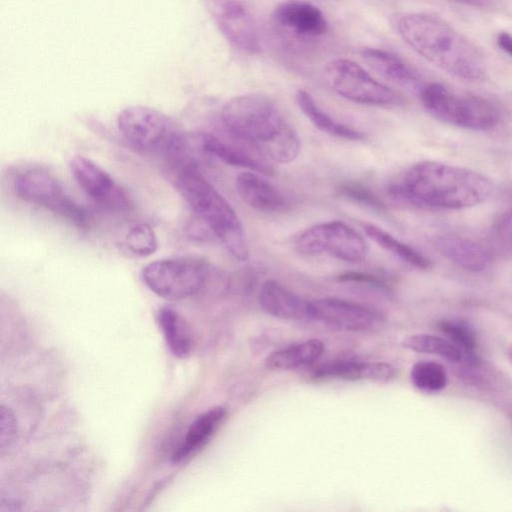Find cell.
Instances as JSON below:
<instances>
[{
	"label": "cell",
	"mask_w": 512,
	"mask_h": 512,
	"mask_svg": "<svg viewBox=\"0 0 512 512\" xmlns=\"http://www.w3.org/2000/svg\"><path fill=\"white\" fill-rule=\"evenodd\" d=\"M202 150L208 157L216 158L228 165L246 168L250 171L272 175L269 162L259 159L235 143L227 142L211 133L199 134Z\"/></svg>",
	"instance_id": "ffe728a7"
},
{
	"label": "cell",
	"mask_w": 512,
	"mask_h": 512,
	"mask_svg": "<svg viewBox=\"0 0 512 512\" xmlns=\"http://www.w3.org/2000/svg\"><path fill=\"white\" fill-rule=\"evenodd\" d=\"M69 166L78 186L95 203L113 211L131 208L130 196L98 163L88 157L75 155Z\"/></svg>",
	"instance_id": "7c38bea8"
},
{
	"label": "cell",
	"mask_w": 512,
	"mask_h": 512,
	"mask_svg": "<svg viewBox=\"0 0 512 512\" xmlns=\"http://www.w3.org/2000/svg\"><path fill=\"white\" fill-rule=\"evenodd\" d=\"M217 274L207 259L185 255L151 262L142 269L141 277L159 297L183 300L203 291Z\"/></svg>",
	"instance_id": "8992f818"
},
{
	"label": "cell",
	"mask_w": 512,
	"mask_h": 512,
	"mask_svg": "<svg viewBox=\"0 0 512 512\" xmlns=\"http://www.w3.org/2000/svg\"><path fill=\"white\" fill-rule=\"evenodd\" d=\"M205 7L223 37L249 54L261 49L256 24L241 0H204Z\"/></svg>",
	"instance_id": "8fae6325"
},
{
	"label": "cell",
	"mask_w": 512,
	"mask_h": 512,
	"mask_svg": "<svg viewBox=\"0 0 512 512\" xmlns=\"http://www.w3.org/2000/svg\"><path fill=\"white\" fill-rule=\"evenodd\" d=\"M338 194L350 201L375 210H384L385 204L370 188L357 183L346 182L337 189Z\"/></svg>",
	"instance_id": "4dcf8cb0"
},
{
	"label": "cell",
	"mask_w": 512,
	"mask_h": 512,
	"mask_svg": "<svg viewBox=\"0 0 512 512\" xmlns=\"http://www.w3.org/2000/svg\"><path fill=\"white\" fill-rule=\"evenodd\" d=\"M235 187L241 199L257 211L274 213L283 211L288 206L286 197L274 185L255 172L239 174Z\"/></svg>",
	"instance_id": "2e32d148"
},
{
	"label": "cell",
	"mask_w": 512,
	"mask_h": 512,
	"mask_svg": "<svg viewBox=\"0 0 512 512\" xmlns=\"http://www.w3.org/2000/svg\"><path fill=\"white\" fill-rule=\"evenodd\" d=\"M437 328L464 353L465 365L474 367L478 364L475 354L478 339L472 326L458 319H441L437 322Z\"/></svg>",
	"instance_id": "484cf974"
},
{
	"label": "cell",
	"mask_w": 512,
	"mask_h": 512,
	"mask_svg": "<svg viewBox=\"0 0 512 512\" xmlns=\"http://www.w3.org/2000/svg\"><path fill=\"white\" fill-rule=\"evenodd\" d=\"M396 27L407 45L444 72L467 81L486 78V60L478 47L438 15L404 13Z\"/></svg>",
	"instance_id": "3957f363"
},
{
	"label": "cell",
	"mask_w": 512,
	"mask_h": 512,
	"mask_svg": "<svg viewBox=\"0 0 512 512\" xmlns=\"http://www.w3.org/2000/svg\"><path fill=\"white\" fill-rule=\"evenodd\" d=\"M406 349L425 354L442 357L451 362L464 361V353L452 342L442 337L430 334H413L402 341Z\"/></svg>",
	"instance_id": "4316f807"
},
{
	"label": "cell",
	"mask_w": 512,
	"mask_h": 512,
	"mask_svg": "<svg viewBox=\"0 0 512 512\" xmlns=\"http://www.w3.org/2000/svg\"><path fill=\"white\" fill-rule=\"evenodd\" d=\"M434 245L446 259L470 272L483 271L494 257L487 244L462 235H440L435 238Z\"/></svg>",
	"instance_id": "5bb4252c"
},
{
	"label": "cell",
	"mask_w": 512,
	"mask_h": 512,
	"mask_svg": "<svg viewBox=\"0 0 512 512\" xmlns=\"http://www.w3.org/2000/svg\"><path fill=\"white\" fill-rule=\"evenodd\" d=\"M323 352V342L310 339L272 352L266 357L264 364L269 370H291L312 364Z\"/></svg>",
	"instance_id": "cb8c5ba5"
},
{
	"label": "cell",
	"mask_w": 512,
	"mask_h": 512,
	"mask_svg": "<svg viewBox=\"0 0 512 512\" xmlns=\"http://www.w3.org/2000/svg\"><path fill=\"white\" fill-rule=\"evenodd\" d=\"M171 181L200 222L240 261L249 250L242 223L229 202L204 177L197 165H169Z\"/></svg>",
	"instance_id": "277c9868"
},
{
	"label": "cell",
	"mask_w": 512,
	"mask_h": 512,
	"mask_svg": "<svg viewBox=\"0 0 512 512\" xmlns=\"http://www.w3.org/2000/svg\"><path fill=\"white\" fill-rule=\"evenodd\" d=\"M493 191L491 181L476 171L437 161L407 168L388 188L406 203L445 210H462L483 203Z\"/></svg>",
	"instance_id": "6da1fadb"
},
{
	"label": "cell",
	"mask_w": 512,
	"mask_h": 512,
	"mask_svg": "<svg viewBox=\"0 0 512 512\" xmlns=\"http://www.w3.org/2000/svg\"><path fill=\"white\" fill-rule=\"evenodd\" d=\"M13 189L23 201L47 209L78 228L88 225L86 210L65 192L61 183L49 172L30 168L19 172Z\"/></svg>",
	"instance_id": "9c48e42d"
},
{
	"label": "cell",
	"mask_w": 512,
	"mask_h": 512,
	"mask_svg": "<svg viewBox=\"0 0 512 512\" xmlns=\"http://www.w3.org/2000/svg\"><path fill=\"white\" fill-rule=\"evenodd\" d=\"M274 19L299 36L317 37L328 30L327 20L321 10L305 0L282 1L275 8Z\"/></svg>",
	"instance_id": "9a60e30c"
},
{
	"label": "cell",
	"mask_w": 512,
	"mask_h": 512,
	"mask_svg": "<svg viewBox=\"0 0 512 512\" xmlns=\"http://www.w3.org/2000/svg\"><path fill=\"white\" fill-rule=\"evenodd\" d=\"M507 355H508L510 362L512 363V344L509 346V348L507 350Z\"/></svg>",
	"instance_id": "d590c367"
},
{
	"label": "cell",
	"mask_w": 512,
	"mask_h": 512,
	"mask_svg": "<svg viewBox=\"0 0 512 512\" xmlns=\"http://www.w3.org/2000/svg\"><path fill=\"white\" fill-rule=\"evenodd\" d=\"M296 102L302 113L323 133L346 140L365 139L366 135L363 132L337 122L323 111L307 91L298 90Z\"/></svg>",
	"instance_id": "603a6c76"
},
{
	"label": "cell",
	"mask_w": 512,
	"mask_h": 512,
	"mask_svg": "<svg viewBox=\"0 0 512 512\" xmlns=\"http://www.w3.org/2000/svg\"><path fill=\"white\" fill-rule=\"evenodd\" d=\"M296 250L305 256L327 254L350 263L363 261L368 244L355 229L341 221H329L302 231L295 240Z\"/></svg>",
	"instance_id": "30bf717a"
},
{
	"label": "cell",
	"mask_w": 512,
	"mask_h": 512,
	"mask_svg": "<svg viewBox=\"0 0 512 512\" xmlns=\"http://www.w3.org/2000/svg\"><path fill=\"white\" fill-rule=\"evenodd\" d=\"M455 1H459L462 3L470 4V5H476V6H480L483 4V0H455Z\"/></svg>",
	"instance_id": "e575fe53"
},
{
	"label": "cell",
	"mask_w": 512,
	"mask_h": 512,
	"mask_svg": "<svg viewBox=\"0 0 512 512\" xmlns=\"http://www.w3.org/2000/svg\"><path fill=\"white\" fill-rule=\"evenodd\" d=\"M493 255L512 256V209L505 210L494 220L488 238Z\"/></svg>",
	"instance_id": "f546056e"
},
{
	"label": "cell",
	"mask_w": 512,
	"mask_h": 512,
	"mask_svg": "<svg viewBox=\"0 0 512 512\" xmlns=\"http://www.w3.org/2000/svg\"><path fill=\"white\" fill-rule=\"evenodd\" d=\"M366 235L378 246L393 254L403 262L420 270H428L432 264L430 260L412 248L395 238L393 235L374 224H363Z\"/></svg>",
	"instance_id": "d4e9b609"
},
{
	"label": "cell",
	"mask_w": 512,
	"mask_h": 512,
	"mask_svg": "<svg viewBox=\"0 0 512 512\" xmlns=\"http://www.w3.org/2000/svg\"><path fill=\"white\" fill-rule=\"evenodd\" d=\"M360 54L373 70L393 83L416 94L424 85L402 59L390 52L377 48H363Z\"/></svg>",
	"instance_id": "44dd1931"
},
{
	"label": "cell",
	"mask_w": 512,
	"mask_h": 512,
	"mask_svg": "<svg viewBox=\"0 0 512 512\" xmlns=\"http://www.w3.org/2000/svg\"><path fill=\"white\" fill-rule=\"evenodd\" d=\"M497 45L512 57V35L508 32H501L496 38Z\"/></svg>",
	"instance_id": "836d02e7"
},
{
	"label": "cell",
	"mask_w": 512,
	"mask_h": 512,
	"mask_svg": "<svg viewBox=\"0 0 512 512\" xmlns=\"http://www.w3.org/2000/svg\"><path fill=\"white\" fill-rule=\"evenodd\" d=\"M226 414L227 410L223 406H215L199 414L190 424L180 445L173 452V462L184 461L200 451L219 428Z\"/></svg>",
	"instance_id": "d6986e66"
},
{
	"label": "cell",
	"mask_w": 512,
	"mask_h": 512,
	"mask_svg": "<svg viewBox=\"0 0 512 512\" xmlns=\"http://www.w3.org/2000/svg\"><path fill=\"white\" fill-rule=\"evenodd\" d=\"M309 319L339 330L365 331L377 326L382 316L364 305L329 297L309 302Z\"/></svg>",
	"instance_id": "4fadbf2b"
},
{
	"label": "cell",
	"mask_w": 512,
	"mask_h": 512,
	"mask_svg": "<svg viewBox=\"0 0 512 512\" xmlns=\"http://www.w3.org/2000/svg\"><path fill=\"white\" fill-rule=\"evenodd\" d=\"M17 436V421L12 410L5 406H1L0 410V448L10 447Z\"/></svg>",
	"instance_id": "1f68e13d"
},
{
	"label": "cell",
	"mask_w": 512,
	"mask_h": 512,
	"mask_svg": "<svg viewBox=\"0 0 512 512\" xmlns=\"http://www.w3.org/2000/svg\"><path fill=\"white\" fill-rule=\"evenodd\" d=\"M122 243L124 248L136 257H147L158 247L156 233L148 223H137L130 227Z\"/></svg>",
	"instance_id": "f1b7e54d"
},
{
	"label": "cell",
	"mask_w": 512,
	"mask_h": 512,
	"mask_svg": "<svg viewBox=\"0 0 512 512\" xmlns=\"http://www.w3.org/2000/svg\"><path fill=\"white\" fill-rule=\"evenodd\" d=\"M417 95L431 115L451 125L488 130L500 121L499 110L489 100L455 94L439 83L424 84Z\"/></svg>",
	"instance_id": "52a82bcc"
},
{
	"label": "cell",
	"mask_w": 512,
	"mask_h": 512,
	"mask_svg": "<svg viewBox=\"0 0 512 512\" xmlns=\"http://www.w3.org/2000/svg\"><path fill=\"white\" fill-rule=\"evenodd\" d=\"M259 304L273 317L286 320L309 319V302L273 279L262 284Z\"/></svg>",
	"instance_id": "e0dca14e"
},
{
	"label": "cell",
	"mask_w": 512,
	"mask_h": 512,
	"mask_svg": "<svg viewBox=\"0 0 512 512\" xmlns=\"http://www.w3.org/2000/svg\"><path fill=\"white\" fill-rule=\"evenodd\" d=\"M337 279L340 282L362 283L384 290H388L390 287L389 281L382 275L369 272L347 271L339 274Z\"/></svg>",
	"instance_id": "d6a6232c"
},
{
	"label": "cell",
	"mask_w": 512,
	"mask_h": 512,
	"mask_svg": "<svg viewBox=\"0 0 512 512\" xmlns=\"http://www.w3.org/2000/svg\"><path fill=\"white\" fill-rule=\"evenodd\" d=\"M220 118L234 139L269 163H290L299 154L298 134L264 95L244 94L230 99L223 105Z\"/></svg>",
	"instance_id": "7a4b0ae2"
},
{
	"label": "cell",
	"mask_w": 512,
	"mask_h": 512,
	"mask_svg": "<svg viewBox=\"0 0 512 512\" xmlns=\"http://www.w3.org/2000/svg\"><path fill=\"white\" fill-rule=\"evenodd\" d=\"M323 75L338 95L356 103L397 107L405 102L400 93L377 81L360 65L346 58L327 62Z\"/></svg>",
	"instance_id": "ba28073f"
},
{
	"label": "cell",
	"mask_w": 512,
	"mask_h": 512,
	"mask_svg": "<svg viewBox=\"0 0 512 512\" xmlns=\"http://www.w3.org/2000/svg\"><path fill=\"white\" fill-rule=\"evenodd\" d=\"M412 384L420 391L436 393L448 384L444 366L434 361H420L412 366L410 372Z\"/></svg>",
	"instance_id": "83f0119b"
},
{
	"label": "cell",
	"mask_w": 512,
	"mask_h": 512,
	"mask_svg": "<svg viewBox=\"0 0 512 512\" xmlns=\"http://www.w3.org/2000/svg\"><path fill=\"white\" fill-rule=\"evenodd\" d=\"M117 127L134 148L167 159L180 153L189 138L166 114L142 105L124 108L118 114Z\"/></svg>",
	"instance_id": "5b68a950"
},
{
	"label": "cell",
	"mask_w": 512,
	"mask_h": 512,
	"mask_svg": "<svg viewBox=\"0 0 512 512\" xmlns=\"http://www.w3.org/2000/svg\"><path fill=\"white\" fill-rule=\"evenodd\" d=\"M157 320L170 352L179 359L187 358L193 349V338L185 319L173 307L164 306Z\"/></svg>",
	"instance_id": "7402d4cb"
},
{
	"label": "cell",
	"mask_w": 512,
	"mask_h": 512,
	"mask_svg": "<svg viewBox=\"0 0 512 512\" xmlns=\"http://www.w3.org/2000/svg\"><path fill=\"white\" fill-rule=\"evenodd\" d=\"M397 374L395 367L386 362L340 361L317 367L314 379L374 380L388 381Z\"/></svg>",
	"instance_id": "ac0fdd59"
}]
</instances>
